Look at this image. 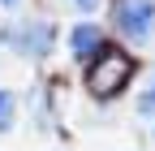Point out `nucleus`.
Segmentation results:
<instances>
[{
    "label": "nucleus",
    "instance_id": "5",
    "mask_svg": "<svg viewBox=\"0 0 155 151\" xmlns=\"http://www.w3.org/2000/svg\"><path fill=\"white\" fill-rule=\"evenodd\" d=\"M13 112H17V99L9 95V91H0V134L13 125Z\"/></svg>",
    "mask_w": 155,
    "mask_h": 151
},
{
    "label": "nucleus",
    "instance_id": "7",
    "mask_svg": "<svg viewBox=\"0 0 155 151\" xmlns=\"http://www.w3.org/2000/svg\"><path fill=\"white\" fill-rule=\"evenodd\" d=\"M69 5L82 9V13H95V9H99V0H69Z\"/></svg>",
    "mask_w": 155,
    "mask_h": 151
},
{
    "label": "nucleus",
    "instance_id": "3",
    "mask_svg": "<svg viewBox=\"0 0 155 151\" xmlns=\"http://www.w3.org/2000/svg\"><path fill=\"white\" fill-rule=\"evenodd\" d=\"M69 48H73V56H78V61H95V56L104 52V30H99V26H91V22L73 26Z\"/></svg>",
    "mask_w": 155,
    "mask_h": 151
},
{
    "label": "nucleus",
    "instance_id": "2",
    "mask_svg": "<svg viewBox=\"0 0 155 151\" xmlns=\"http://www.w3.org/2000/svg\"><path fill=\"white\" fill-rule=\"evenodd\" d=\"M116 30L134 43H147L155 35V0H121L116 5Z\"/></svg>",
    "mask_w": 155,
    "mask_h": 151
},
{
    "label": "nucleus",
    "instance_id": "4",
    "mask_svg": "<svg viewBox=\"0 0 155 151\" xmlns=\"http://www.w3.org/2000/svg\"><path fill=\"white\" fill-rule=\"evenodd\" d=\"M9 39L22 48V52H35V56H43L52 48V30L43 22H35V26H17V35H9Z\"/></svg>",
    "mask_w": 155,
    "mask_h": 151
},
{
    "label": "nucleus",
    "instance_id": "1",
    "mask_svg": "<svg viewBox=\"0 0 155 151\" xmlns=\"http://www.w3.org/2000/svg\"><path fill=\"white\" fill-rule=\"evenodd\" d=\"M129 73H134V61L121 52V48H104L99 56L91 61V73H86V86H91V95H99V99H112L116 91H121L129 82Z\"/></svg>",
    "mask_w": 155,
    "mask_h": 151
},
{
    "label": "nucleus",
    "instance_id": "6",
    "mask_svg": "<svg viewBox=\"0 0 155 151\" xmlns=\"http://www.w3.org/2000/svg\"><path fill=\"white\" fill-rule=\"evenodd\" d=\"M138 112H142V117H155V82L138 95Z\"/></svg>",
    "mask_w": 155,
    "mask_h": 151
},
{
    "label": "nucleus",
    "instance_id": "8",
    "mask_svg": "<svg viewBox=\"0 0 155 151\" xmlns=\"http://www.w3.org/2000/svg\"><path fill=\"white\" fill-rule=\"evenodd\" d=\"M0 5H17V0H0Z\"/></svg>",
    "mask_w": 155,
    "mask_h": 151
}]
</instances>
